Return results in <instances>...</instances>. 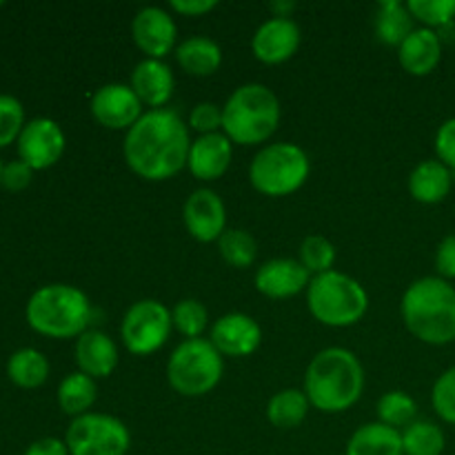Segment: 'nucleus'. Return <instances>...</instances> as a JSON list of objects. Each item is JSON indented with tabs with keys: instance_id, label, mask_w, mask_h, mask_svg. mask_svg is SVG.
<instances>
[{
	"instance_id": "obj_1",
	"label": "nucleus",
	"mask_w": 455,
	"mask_h": 455,
	"mask_svg": "<svg viewBox=\"0 0 455 455\" xmlns=\"http://www.w3.org/2000/svg\"><path fill=\"white\" fill-rule=\"evenodd\" d=\"M189 124L173 109H149L124 133L123 156L129 169L145 180H169L187 167Z\"/></svg>"
},
{
	"instance_id": "obj_2",
	"label": "nucleus",
	"mask_w": 455,
	"mask_h": 455,
	"mask_svg": "<svg viewBox=\"0 0 455 455\" xmlns=\"http://www.w3.org/2000/svg\"><path fill=\"white\" fill-rule=\"evenodd\" d=\"M311 407L323 413H342L354 407L364 391V367L354 351L327 347L307 364L305 389Z\"/></svg>"
},
{
	"instance_id": "obj_3",
	"label": "nucleus",
	"mask_w": 455,
	"mask_h": 455,
	"mask_svg": "<svg viewBox=\"0 0 455 455\" xmlns=\"http://www.w3.org/2000/svg\"><path fill=\"white\" fill-rule=\"evenodd\" d=\"M400 315L413 338L443 347L455 340V287L440 275L418 278L404 289Z\"/></svg>"
},
{
	"instance_id": "obj_4",
	"label": "nucleus",
	"mask_w": 455,
	"mask_h": 455,
	"mask_svg": "<svg viewBox=\"0 0 455 455\" xmlns=\"http://www.w3.org/2000/svg\"><path fill=\"white\" fill-rule=\"evenodd\" d=\"M27 324L36 333L56 340L83 336L92 323V302L83 289L52 283L36 289L25 307Z\"/></svg>"
},
{
	"instance_id": "obj_5",
	"label": "nucleus",
	"mask_w": 455,
	"mask_h": 455,
	"mask_svg": "<svg viewBox=\"0 0 455 455\" xmlns=\"http://www.w3.org/2000/svg\"><path fill=\"white\" fill-rule=\"evenodd\" d=\"M283 107L271 87L244 83L222 105V133L234 145H262L278 129Z\"/></svg>"
},
{
	"instance_id": "obj_6",
	"label": "nucleus",
	"mask_w": 455,
	"mask_h": 455,
	"mask_svg": "<svg viewBox=\"0 0 455 455\" xmlns=\"http://www.w3.org/2000/svg\"><path fill=\"white\" fill-rule=\"evenodd\" d=\"M307 307L320 324L351 327L360 323L369 309V293L354 275L333 269L314 275L307 287Z\"/></svg>"
},
{
	"instance_id": "obj_7",
	"label": "nucleus",
	"mask_w": 455,
	"mask_h": 455,
	"mask_svg": "<svg viewBox=\"0 0 455 455\" xmlns=\"http://www.w3.org/2000/svg\"><path fill=\"white\" fill-rule=\"evenodd\" d=\"M311 160L300 145L289 140L269 142L253 156L249 164V182L256 191L269 198L293 194L307 182Z\"/></svg>"
},
{
	"instance_id": "obj_8",
	"label": "nucleus",
	"mask_w": 455,
	"mask_h": 455,
	"mask_svg": "<svg viewBox=\"0 0 455 455\" xmlns=\"http://www.w3.org/2000/svg\"><path fill=\"white\" fill-rule=\"evenodd\" d=\"M225 358L209 338L182 340L167 360V380L176 394L200 398L212 394L222 380Z\"/></svg>"
},
{
	"instance_id": "obj_9",
	"label": "nucleus",
	"mask_w": 455,
	"mask_h": 455,
	"mask_svg": "<svg viewBox=\"0 0 455 455\" xmlns=\"http://www.w3.org/2000/svg\"><path fill=\"white\" fill-rule=\"evenodd\" d=\"M65 444L69 455H127L132 431L120 418L89 411L71 420Z\"/></svg>"
},
{
	"instance_id": "obj_10",
	"label": "nucleus",
	"mask_w": 455,
	"mask_h": 455,
	"mask_svg": "<svg viewBox=\"0 0 455 455\" xmlns=\"http://www.w3.org/2000/svg\"><path fill=\"white\" fill-rule=\"evenodd\" d=\"M173 331L172 309L154 298L133 302L120 323V338L129 354L151 355L167 345Z\"/></svg>"
},
{
	"instance_id": "obj_11",
	"label": "nucleus",
	"mask_w": 455,
	"mask_h": 455,
	"mask_svg": "<svg viewBox=\"0 0 455 455\" xmlns=\"http://www.w3.org/2000/svg\"><path fill=\"white\" fill-rule=\"evenodd\" d=\"M18 160L29 164L34 172L53 167L62 158L67 147L65 132L60 124L47 116L27 120L25 129L16 140Z\"/></svg>"
},
{
	"instance_id": "obj_12",
	"label": "nucleus",
	"mask_w": 455,
	"mask_h": 455,
	"mask_svg": "<svg viewBox=\"0 0 455 455\" xmlns=\"http://www.w3.org/2000/svg\"><path fill=\"white\" fill-rule=\"evenodd\" d=\"M140 98L132 89V84L124 83H107L98 87L92 96V116L98 124L114 132H129L133 124L140 120L142 111Z\"/></svg>"
},
{
	"instance_id": "obj_13",
	"label": "nucleus",
	"mask_w": 455,
	"mask_h": 455,
	"mask_svg": "<svg viewBox=\"0 0 455 455\" xmlns=\"http://www.w3.org/2000/svg\"><path fill=\"white\" fill-rule=\"evenodd\" d=\"M132 38L136 47L145 53V58H158L176 52L178 47V25L167 9L158 4H147L138 9L132 20Z\"/></svg>"
},
{
	"instance_id": "obj_14",
	"label": "nucleus",
	"mask_w": 455,
	"mask_h": 455,
	"mask_svg": "<svg viewBox=\"0 0 455 455\" xmlns=\"http://www.w3.org/2000/svg\"><path fill=\"white\" fill-rule=\"evenodd\" d=\"M182 220L191 238L198 243H218L227 231L225 200L209 187L194 189L182 204Z\"/></svg>"
},
{
	"instance_id": "obj_15",
	"label": "nucleus",
	"mask_w": 455,
	"mask_h": 455,
	"mask_svg": "<svg viewBox=\"0 0 455 455\" xmlns=\"http://www.w3.org/2000/svg\"><path fill=\"white\" fill-rule=\"evenodd\" d=\"M212 345L222 358H247L256 354L262 345V327L256 318L243 311H231L220 315L212 324Z\"/></svg>"
},
{
	"instance_id": "obj_16",
	"label": "nucleus",
	"mask_w": 455,
	"mask_h": 455,
	"mask_svg": "<svg viewBox=\"0 0 455 455\" xmlns=\"http://www.w3.org/2000/svg\"><path fill=\"white\" fill-rule=\"evenodd\" d=\"M302 43V31L293 18L271 16L251 36V52L265 65L287 62Z\"/></svg>"
},
{
	"instance_id": "obj_17",
	"label": "nucleus",
	"mask_w": 455,
	"mask_h": 455,
	"mask_svg": "<svg viewBox=\"0 0 455 455\" xmlns=\"http://www.w3.org/2000/svg\"><path fill=\"white\" fill-rule=\"evenodd\" d=\"M311 278L314 275L305 269L298 258H271L258 267L253 283L262 296L284 300V298H293L300 291H307Z\"/></svg>"
},
{
	"instance_id": "obj_18",
	"label": "nucleus",
	"mask_w": 455,
	"mask_h": 455,
	"mask_svg": "<svg viewBox=\"0 0 455 455\" xmlns=\"http://www.w3.org/2000/svg\"><path fill=\"white\" fill-rule=\"evenodd\" d=\"M234 158V142L222 132L204 133L191 140L187 169L203 182H213L225 176Z\"/></svg>"
},
{
	"instance_id": "obj_19",
	"label": "nucleus",
	"mask_w": 455,
	"mask_h": 455,
	"mask_svg": "<svg viewBox=\"0 0 455 455\" xmlns=\"http://www.w3.org/2000/svg\"><path fill=\"white\" fill-rule=\"evenodd\" d=\"M132 89L140 102L149 109H164L173 96L176 89V76H173L172 67L158 58H142L132 71V80H129Z\"/></svg>"
},
{
	"instance_id": "obj_20",
	"label": "nucleus",
	"mask_w": 455,
	"mask_h": 455,
	"mask_svg": "<svg viewBox=\"0 0 455 455\" xmlns=\"http://www.w3.org/2000/svg\"><path fill=\"white\" fill-rule=\"evenodd\" d=\"M120 360L118 345L109 333L100 329H87L83 336L76 338V364L78 371L87 373L93 380L109 378L116 371Z\"/></svg>"
},
{
	"instance_id": "obj_21",
	"label": "nucleus",
	"mask_w": 455,
	"mask_h": 455,
	"mask_svg": "<svg viewBox=\"0 0 455 455\" xmlns=\"http://www.w3.org/2000/svg\"><path fill=\"white\" fill-rule=\"evenodd\" d=\"M398 60L407 74H431L443 60V36L427 27H416L398 47Z\"/></svg>"
},
{
	"instance_id": "obj_22",
	"label": "nucleus",
	"mask_w": 455,
	"mask_h": 455,
	"mask_svg": "<svg viewBox=\"0 0 455 455\" xmlns=\"http://www.w3.org/2000/svg\"><path fill=\"white\" fill-rule=\"evenodd\" d=\"M453 185L451 169L444 163L435 160H422L411 169L407 178L409 194L413 200L422 204H438L449 196Z\"/></svg>"
},
{
	"instance_id": "obj_23",
	"label": "nucleus",
	"mask_w": 455,
	"mask_h": 455,
	"mask_svg": "<svg viewBox=\"0 0 455 455\" xmlns=\"http://www.w3.org/2000/svg\"><path fill=\"white\" fill-rule=\"evenodd\" d=\"M345 455H404L403 434L382 422H367L351 434Z\"/></svg>"
},
{
	"instance_id": "obj_24",
	"label": "nucleus",
	"mask_w": 455,
	"mask_h": 455,
	"mask_svg": "<svg viewBox=\"0 0 455 455\" xmlns=\"http://www.w3.org/2000/svg\"><path fill=\"white\" fill-rule=\"evenodd\" d=\"M176 60L187 74L212 76L222 65V47L204 34L189 36V38L178 43Z\"/></svg>"
},
{
	"instance_id": "obj_25",
	"label": "nucleus",
	"mask_w": 455,
	"mask_h": 455,
	"mask_svg": "<svg viewBox=\"0 0 455 455\" xmlns=\"http://www.w3.org/2000/svg\"><path fill=\"white\" fill-rule=\"evenodd\" d=\"M373 29H376L380 43L389 44V47H400L404 38L416 29L407 3H400V0L378 3L376 13H373Z\"/></svg>"
},
{
	"instance_id": "obj_26",
	"label": "nucleus",
	"mask_w": 455,
	"mask_h": 455,
	"mask_svg": "<svg viewBox=\"0 0 455 455\" xmlns=\"http://www.w3.org/2000/svg\"><path fill=\"white\" fill-rule=\"evenodd\" d=\"M49 360L34 347L13 351L7 360V378L20 389H38L49 378Z\"/></svg>"
},
{
	"instance_id": "obj_27",
	"label": "nucleus",
	"mask_w": 455,
	"mask_h": 455,
	"mask_svg": "<svg viewBox=\"0 0 455 455\" xmlns=\"http://www.w3.org/2000/svg\"><path fill=\"white\" fill-rule=\"evenodd\" d=\"M58 404H60L62 413L71 418H80L84 413L92 411V407L96 404L98 398V387L93 378H89L87 373L74 371L69 376L62 378V382L58 385Z\"/></svg>"
},
{
	"instance_id": "obj_28",
	"label": "nucleus",
	"mask_w": 455,
	"mask_h": 455,
	"mask_svg": "<svg viewBox=\"0 0 455 455\" xmlns=\"http://www.w3.org/2000/svg\"><path fill=\"white\" fill-rule=\"evenodd\" d=\"M309 409L311 403L305 391L293 389L291 387V389H283L271 395L269 404H267V420L275 429H296V427H300L305 422Z\"/></svg>"
},
{
	"instance_id": "obj_29",
	"label": "nucleus",
	"mask_w": 455,
	"mask_h": 455,
	"mask_svg": "<svg viewBox=\"0 0 455 455\" xmlns=\"http://www.w3.org/2000/svg\"><path fill=\"white\" fill-rule=\"evenodd\" d=\"M404 455H443L447 447L444 431L431 420H416L400 431Z\"/></svg>"
},
{
	"instance_id": "obj_30",
	"label": "nucleus",
	"mask_w": 455,
	"mask_h": 455,
	"mask_svg": "<svg viewBox=\"0 0 455 455\" xmlns=\"http://www.w3.org/2000/svg\"><path fill=\"white\" fill-rule=\"evenodd\" d=\"M218 251L222 260L235 269H247L258 258V243L247 229L238 227H227L225 234L218 238Z\"/></svg>"
},
{
	"instance_id": "obj_31",
	"label": "nucleus",
	"mask_w": 455,
	"mask_h": 455,
	"mask_svg": "<svg viewBox=\"0 0 455 455\" xmlns=\"http://www.w3.org/2000/svg\"><path fill=\"white\" fill-rule=\"evenodd\" d=\"M376 413H378V422L403 431L407 429L411 422H416L418 404L409 394H404V391L400 389H394L380 395V400H378L376 404Z\"/></svg>"
},
{
	"instance_id": "obj_32",
	"label": "nucleus",
	"mask_w": 455,
	"mask_h": 455,
	"mask_svg": "<svg viewBox=\"0 0 455 455\" xmlns=\"http://www.w3.org/2000/svg\"><path fill=\"white\" fill-rule=\"evenodd\" d=\"M172 323L173 329L185 336V340L203 338L209 327V309L204 307V302L196 300V298H182L172 309Z\"/></svg>"
},
{
	"instance_id": "obj_33",
	"label": "nucleus",
	"mask_w": 455,
	"mask_h": 455,
	"mask_svg": "<svg viewBox=\"0 0 455 455\" xmlns=\"http://www.w3.org/2000/svg\"><path fill=\"white\" fill-rule=\"evenodd\" d=\"M336 244L329 238L318 234L307 235L300 243V258L298 260L305 265V269L309 271L311 275L327 274V271H333V265H336Z\"/></svg>"
},
{
	"instance_id": "obj_34",
	"label": "nucleus",
	"mask_w": 455,
	"mask_h": 455,
	"mask_svg": "<svg viewBox=\"0 0 455 455\" xmlns=\"http://www.w3.org/2000/svg\"><path fill=\"white\" fill-rule=\"evenodd\" d=\"M407 7L427 29H444L455 20V0H409Z\"/></svg>"
},
{
	"instance_id": "obj_35",
	"label": "nucleus",
	"mask_w": 455,
	"mask_h": 455,
	"mask_svg": "<svg viewBox=\"0 0 455 455\" xmlns=\"http://www.w3.org/2000/svg\"><path fill=\"white\" fill-rule=\"evenodd\" d=\"M25 107L16 96L0 93V147H7L18 140L25 129Z\"/></svg>"
},
{
	"instance_id": "obj_36",
	"label": "nucleus",
	"mask_w": 455,
	"mask_h": 455,
	"mask_svg": "<svg viewBox=\"0 0 455 455\" xmlns=\"http://www.w3.org/2000/svg\"><path fill=\"white\" fill-rule=\"evenodd\" d=\"M431 404L444 422L455 425V367L440 373L431 389Z\"/></svg>"
},
{
	"instance_id": "obj_37",
	"label": "nucleus",
	"mask_w": 455,
	"mask_h": 455,
	"mask_svg": "<svg viewBox=\"0 0 455 455\" xmlns=\"http://www.w3.org/2000/svg\"><path fill=\"white\" fill-rule=\"evenodd\" d=\"M187 124H189V129L198 132V136L222 132V105H216V102L209 100L198 102L191 109Z\"/></svg>"
},
{
	"instance_id": "obj_38",
	"label": "nucleus",
	"mask_w": 455,
	"mask_h": 455,
	"mask_svg": "<svg viewBox=\"0 0 455 455\" xmlns=\"http://www.w3.org/2000/svg\"><path fill=\"white\" fill-rule=\"evenodd\" d=\"M435 156L440 163L447 164L451 172H455V118L444 120L435 133Z\"/></svg>"
},
{
	"instance_id": "obj_39",
	"label": "nucleus",
	"mask_w": 455,
	"mask_h": 455,
	"mask_svg": "<svg viewBox=\"0 0 455 455\" xmlns=\"http://www.w3.org/2000/svg\"><path fill=\"white\" fill-rule=\"evenodd\" d=\"M34 180V169L22 160H12L3 167V187L7 191H22Z\"/></svg>"
},
{
	"instance_id": "obj_40",
	"label": "nucleus",
	"mask_w": 455,
	"mask_h": 455,
	"mask_svg": "<svg viewBox=\"0 0 455 455\" xmlns=\"http://www.w3.org/2000/svg\"><path fill=\"white\" fill-rule=\"evenodd\" d=\"M435 269H438L440 278H455V234H449L447 238H443V243L435 249Z\"/></svg>"
},
{
	"instance_id": "obj_41",
	"label": "nucleus",
	"mask_w": 455,
	"mask_h": 455,
	"mask_svg": "<svg viewBox=\"0 0 455 455\" xmlns=\"http://www.w3.org/2000/svg\"><path fill=\"white\" fill-rule=\"evenodd\" d=\"M22 455H69V449H67L65 440L47 435V438L34 440Z\"/></svg>"
},
{
	"instance_id": "obj_42",
	"label": "nucleus",
	"mask_w": 455,
	"mask_h": 455,
	"mask_svg": "<svg viewBox=\"0 0 455 455\" xmlns=\"http://www.w3.org/2000/svg\"><path fill=\"white\" fill-rule=\"evenodd\" d=\"M169 7L182 16H203L218 7V0H172Z\"/></svg>"
},
{
	"instance_id": "obj_43",
	"label": "nucleus",
	"mask_w": 455,
	"mask_h": 455,
	"mask_svg": "<svg viewBox=\"0 0 455 455\" xmlns=\"http://www.w3.org/2000/svg\"><path fill=\"white\" fill-rule=\"evenodd\" d=\"M298 4L293 3V0H274V3H269V9L274 16L278 18H291V13L296 12Z\"/></svg>"
},
{
	"instance_id": "obj_44",
	"label": "nucleus",
	"mask_w": 455,
	"mask_h": 455,
	"mask_svg": "<svg viewBox=\"0 0 455 455\" xmlns=\"http://www.w3.org/2000/svg\"><path fill=\"white\" fill-rule=\"evenodd\" d=\"M3 167H4V163L0 160V187H3Z\"/></svg>"
},
{
	"instance_id": "obj_45",
	"label": "nucleus",
	"mask_w": 455,
	"mask_h": 455,
	"mask_svg": "<svg viewBox=\"0 0 455 455\" xmlns=\"http://www.w3.org/2000/svg\"><path fill=\"white\" fill-rule=\"evenodd\" d=\"M3 4H4V3H3V0H0V7H3Z\"/></svg>"
}]
</instances>
